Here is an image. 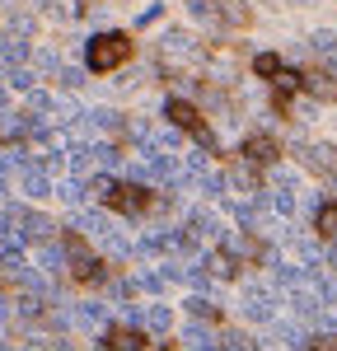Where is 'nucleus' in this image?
I'll return each instance as SVG.
<instances>
[{
	"label": "nucleus",
	"mask_w": 337,
	"mask_h": 351,
	"mask_svg": "<svg viewBox=\"0 0 337 351\" xmlns=\"http://www.w3.org/2000/svg\"><path fill=\"white\" fill-rule=\"evenodd\" d=\"M132 56V38L127 33H117V28H108V33H94L89 38V47H84V61H89V71H117L122 61Z\"/></svg>",
	"instance_id": "nucleus-1"
},
{
	"label": "nucleus",
	"mask_w": 337,
	"mask_h": 351,
	"mask_svg": "<svg viewBox=\"0 0 337 351\" xmlns=\"http://www.w3.org/2000/svg\"><path fill=\"white\" fill-rule=\"evenodd\" d=\"M164 112H168V122H173V127H183V132L197 136V141H201L206 150H216V132H211V127L201 122V112H197L192 104H183V99H168Z\"/></svg>",
	"instance_id": "nucleus-2"
},
{
	"label": "nucleus",
	"mask_w": 337,
	"mask_h": 351,
	"mask_svg": "<svg viewBox=\"0 0 337 351\" xmlns=\"http://www.w3.org/2000/svg\"><path fill=\"white\" fill-rule=\"evenodd\" d=\"M66 263H71V276L75 281H94L99 276V258H89L80 239H66Z\"/></svg>",
	"instance_id": "nucleus-3"
},
{
	"label": "nucleus",
	"mask_w": 337,
	"mask_h": 351,
	"mask_svg": "<svg viewBox=\"0 0 337 351\" xmlns=\"http://www.w3.org/2000/svg\"><path fill=\"white\" fill-rule=\"evenodd\" d=\"M160 56H164L168 66H173V61H197V43L188 38V33L168 28V33H164V43H160Z\"/></svg>",
	"instance_id": "nucleus-4"
},
{
	"label": "nucleus",
	"mask_w": 337,
	"mask_h": 351,
	"mask_svg": "<svg viewBox=\"0 0 337 351\" xmlns=\"http://www.w3.org/2000/svg\"><path fill=\"white\" fill-rule=\"evenodd\" d=\"M108 206L127 211V216H140V211L150 206V192H145V188H117V192L108 197Z\"/></svg>",
	"instance_id": "nucleus-5"
},
{
	"label": "nucleus",
	"mask_w": 337,
	"mask_h": 351,
	"mask_svg": "<svg viewBox=\"0 0 337 351\" xmlns=\"http://www.w3.org/2000/svg\"><path fill=\"white\" fill-rule=\"evenodd\" d=\"M277 160V141L272 136H249L244 141V164H272Z\"/></svg>",
	"instance_id": "nucleus-6"
},
{
	"label": "nucleus",
	"mask_w": 337,
	"mask_h": 351,
	"mask_svg": "<svg viewBox=\"0 0 337 351\" xmlns=\"http://www.w3.org/2000/svg\"><path fill=\"white\" fill-rule=\"evenodd\" d=\"M19 225H24V239H38V243H47L52 239V220L47 216H38V211H24V216H19Z\"/></svg>",
	"instance_id": "nucleus-7"
},
{
	"label": "nucleus",
	"mask_w": 337,
	"mask_h": 351,
	"mask_svg": "<svg viewBox=\"0 0 337 351\" xmlns=\"http://www.w3.org/2000/svg\"><path fill=\"white\" fill-rule=\"evenodd\" d=\"M244 314H249L253 324H267V319H272V295H267V291H249V300H244Z\"/></svg>",
	"instance_id": "nucleus-8"
},
{
	"label": "nucleus",
	"mask_w": 337,
	"mask_h": 351,
	"mask_svg": "<svg viewBox=\"0 0 337 351\" xmlns=\"http://www.w3.org/2000/svg\"><path fill=\"white\" fill-rule=\"evenodd\" d=\"M183 342H188L192 351H216V332H211L206 324H188L183 328Z\"/></svg>",
	"instance_id": "nucleus-9"
},
{
	"label": "nucleus",
	"mask_w": 337,
	"mask_h": 351,
	"mask_svg": "<svg viewBox=\"0 0 337 351\" xmlns=\"http://www.w3.org/2000/svg\"><path fill=\"white\" fill-rule=\"evenodd\" d=\"M305 89L314 94V99H337V80L328 75V71H314V75H305Z\"/></svg>",
	"instance_id": "nucleus-10"
},
{
	"label": "nucleus",
	"mask_w": 337,
	"mask_h": 351,
	"mask_svg": "<svg viewBox=\"0 0 337 351\" xmlns=\"http://www.w3.org/2000/svg\"><path fill=\"white\" fill-rule=\"evenodd\" d=\"M145 342H140L136 328H112L108 332V351H140Z\"/></svg>",
	"instance_id": "nucleus-11"
},
{
	"label": "nucleus",
	"mask_w": 337,
	"mask_h": 351,
	"mask_svg": "<svg viewBox=\"0 0 337 351\" xmlns=\"http://www.w3.org/2000/svg\"><path fill=\"white\" fill-rule=\"evenodd\" d=\"M84 127H94V132H117V112H112V108L84 112Z\"/></svg>",
	"instance_id": "nucleus-12"
},
{
	"label": "nucleus",
	"mask_w": 337,
	"mask_h": 351,
	"mask_svg": "<svg viewBox=\"0 0 337 351\" xmlns=\"http://www.w3.org/2000/svg\"><path fill=\"white\" fill-rule=\"evenodd\" d=\"M19 188H24L28 197H47V178H42V169H28V164H24V178H19Z\"/></svg>",
	"instance_id": "nucleus-13"
},
{
	"label": "nucleus",
	"mask_w": 337,
	"mask_h": 351,
	"mask_svg": "<svg viewBox=\"0 0 337 351\" xmlns=\"http://www.w3.org/2000/svg\"><path fill=\"white\" fill-rule=\"evenodd\" d=\"M168 324H173V314H168L164 304H150V309H145V328H150V332H168Z\"/></svg>",
	"instance_id": "nucleus-14"
},
{
	"label": "nucleus",
	"mask_w": 337,
	"mask_h": 351,
	"mask_svg": "<svg viewBox=\"0 0 337 351\" xmlns=\"http://www.w3.org/2000/svg\"><path fill=\"white\" fill-rule=\"evenodd\" d=\"M314 230H319L323 239H337V206H319V220H314Z\"/></svg>",
	"instance_id": "nucleus-15"
},
{
	"label": "nucleus",
	"mask_w": 337,
	"mask_h": 351,
	"mask_svg": "<svg viewBox=\"0 0 337 351\" xmlns=\"http://www.w3.org/2000/svg\"><path fill=\"white\" fill-rule=\"evenodd\" d=\"M309 47H314L319 56H328V61H337V33H314Z\"/></svg>",
	"instance_id": "nucleus-16"
},
{
	"label": "nucleus",
	"mask_w": 337,
	"mask_h": 351,
	"mask_svg": "<svg viewBox=\"0 0 337 351\" xmlns=\"http://www.w3.org/2000/svg\"><path fill=\"white\" fill-rule=\"evenodd\" d=\"M277 281L281 286H309L314 276H309L305 267H290V263H286V267H277Z\"/></svg>",
	"instance_id": "nucleus-17"
},
{
	"label": "nucleus",
	"mask_w": 337,
	"mask_h": 351,
	"mask_svg": "<svg viewBox=\"0 0 337 351\" xmlns=\"http://www.w3.org/2000/svg\"><path fill=\"white\" fill-rule=\"evenodd\" d=\"M192 225H197V234H201V239H216V243H221L225 230H221V220H216V216H206V211H201V216H197Z\"/></svg>",
	"instance_id": "nucleus-18"
},
{
	"label": "nucleus",
	"mask_w": 337,
	"mask_h": 351,
	"mask_svg": "<svg viewBox=\"0 0 337 351\" xmlns=\"http://www.w3.org/2000/svg\"><path fill=\"white\" fill-rule=\"evenodd\" d=\"M84 192H89V188L71 178V183H61V188H56V197H61V202H71V206H80V202H84Z\"/></svg>",
	"instance_id": "nucleus-19"
},
{
	"label": "nucleus",
	"mask_w": 337,
	"mask_h": 351,
	"mask_svg": "<svg viewBox=\"0 0 337 351\" xmlns=\"http://www.w3.org/2000/svg\"><path fill=\"white\" fill-rule=\"evenodd\" d=\"M206 267L216 271V276H234V258H229V253H211V258H206Z\"/></svg>",
	"instance_id": "nucleus-20"
},
{
	"label": "nucleus",
	"mask_w": 337,
	"mask_h": 351,
	"mask_svg": "<svg viewBox=\"0 0 337 351\" xmlns=\"http://www.w3.org/2000/svg\"><path fill=\"white\" fill-rule=\"evenodd\" d=\"M216 309H221V304H211V300H201V295L188 300V314H192V319H211Z\"/></svg>",
	"instance_id": "nucleus-21"
},
{
	"label": "nucleus",
	"mask_w": 337,
	"mask_h": 351,
	"mask_svg": "<svg viewBox=\"0 0 337 351\" xmlns=\"http://www.w3.org/2000/svg\"><path fill=\"white\" fill-rule=\"evenodd\" d=\"M61 263H66V248L47 243V248H42V267H47V271H61Z\"/></svg>",
	"instance_id": "nucleus-22"
},
{
	"label": "nucleus",
	"mask_w": 337,
	"mask_h": 351,
	"mask_svg": "<svg viewBox=\"0 0 337 351\" xmlns=\"http://www.w3.org/2000/svg\"><path fill=\"white\" fill-rule=\"evenodd\" d=\"M253 71H258V75H277L281 71V61L272 52H262V56H253Z\"/></svg>",
	"instance_id": "nucleus-23"
},
{
	"label": "nucleus",
	"mask_w": 337,
	"mask_h": 351,
	"mask_svg": "<svg viewBox=\"0 0 337 351\" xmlns=\"http://www.w3.org/2000/svg\"><path fill=\"white\" fill-rule=\"evenodd\" d=\"M10 84L14 89H33V71L28 66H10Z\"/></svg>",
	"instance_id": "nucleus-24"
},
{
	"label": "nucleus",
	"mask_w": 337,
	"mask_h": 351,
	"mask_svg": "<svg viewBox=\"0 0 337 351\" xmlns=\"http://www.w3.org/2000/svg\"><path fill=\"white\" fill-rule=\"evenodd\" d=\"M155 145H160V150H178V127H168V132H155Z\"/></svg>",
	"instance_id": "nucleus-25"
},
{
	"label": "nucleus",
	"mask_w": 337,
	"mask_h": 351,
	"mask_svg": "<svg viewBox=\"0 0 337 351\" xmlns=\"http://www.w3.org/2000/svg\"><path fill=\"white\" fill-rule=\"evenodd\" d=\"M89 155H94V164H103V169H112V164H117V150H112V145H94Z\"/></svg>",
	"instance_id": "nucleus-26"
},
{
	"label": "nucleus",
	"mask_w": 337,
	"mask_h": 351,
	"mask_svg": "<svg viewBox=\"0 0 337 351\" xmlns=\"http://www.w3.org/2000/svg\"><path fill=\"white\" fill-rule=\"evenodd\" d=\"M89 192H94L99 202H108L112 192H117V183H112V178H94V183H89Z\"/></svg>",
	"instance_id": "nucleus-27"
},
{
	"label": "nucleus",
	"mask_w": 337,
	"mask_h": 351,
	"mask_svg": "<svg viewBox=\"0 0 337 351\" xmlns=\"http://www.w3.org/2000/svg\"><path fill=\"white\" fill-rule=\"evenodd\" d=\"M28 108H33V112H47V108H52V99H47L42 89H28Z\"/></svg>",
	"instance_id": "nucleus-28"
},
{
	"label": "nucleus",
	"mask_w": 337,
	"mask_h": 351,
	"mask_svg": "<svg viewBox=\"0 0 337 351\" xmlns=\"http://www.w3.org/2000/svg\"><path fill=\"white\" fill-rule=\"evenodd\" d=\"M272 206H277L281 216H290V211H295V197H290V188H286V192H277V197H272Z\"/></svg>",
	"instance_id": "nucleus-29"
},
{
	"label": "nucleus",
	"mask_w": 337,
	"mask_h": 351,
	"mask_svg": "<svg viewBox=\"0 0 337 351\" xmlns=\"http://www.w3.org/2000/svg\"><path fill=\"white\" fill-rule=\"evenodd\" d=\"M295 84H300V75H295V71H277V89H281V94H290Z\"/></svg>",
	"instance_id": "nucleus-30"
},
{
	"label": "nucleus",
	"mask_w": 337,
	"mask_h": 351,
	"mask_svg": "<svg viewBox=\"0 0 337 351\" xmlns=\"http://www.w3.org/2000/svg\"><path fill=\"white\" fill-rule=\"evenodd\" d=\"M136 286H140V291H160V286H164V276H155V271H140Z\"/></svg>",
	"instance_id": "nucleus-31"
},
{
	"label": "nucleus",
	"mask_w": 337,
	"mask_h": 351,
	"mask_svg": "<svg viewBox=\"0 0 337 351\" xmlns=\"http://www.w3.org/2000/svg\"><path fill=\"white\" fill-rule=\"evenodd\" d=\"M221 351H249V347H244V337H239V332H225V337H221Z\"/></svg>",
	"instance_id": "nucleus-32"
},
{
	"label": "nucleus",
	"mask_w": 337,
	"mask_h": 351,
	"mask_svg": "<svg viewBox=\"0 0 337 351\" xmlns=\"http://www.w3.org/2000/svg\"><path fill=\"white\" fill-rule=\"evenodd\" d=\"M61 84H66V89H75V84H84V75H80V71H61Z\"/></svg>",
	"instance_id": "nucleus-33"
},
{
	"label": "nucleus",
	"mask_w": 337,
	"mask_h": 351,
	"mask_svg": "<svg viewBox=\"0 0 337 351\" xmlns=\"http://www.w3.org/2000/svg\"><path fill=\"white\" fill-rule=\"evenodd\" d=\"M314 351H337V337H333V332H323V337L314 342Z\"/></svg>",
	"instance_id": "nucleus-34"
},
{
	"label": "nucleus",
	"mask_w": 337,
	"mask_h": 351,
	"mask_svg": "<svg viewBox=\"0 0 337 351\" xmlns=\"http://www.w3.org/2000/svg\"><path fill=\"white\" fill-rule=\"evenodd\" d=\"M328 263H333V267H337V248H328Z\"/></svg>",
	"instance_id": "nucleus-35"
},
{
	"label": "nucleus",
	"mask_w": 337,
	"mask_h": 351,
	"mask_svg": "<svg viewBox=\"0 0 337 351\" xmlns=\"http://www.w3.org/2000/svg\"><path fill=\"white\" fill-rule=\"evenodd\" d=\"M0 108H5V89H0Z\"/></svg>",
	"instance_id": "nucleus-36"
}]
</instances>
